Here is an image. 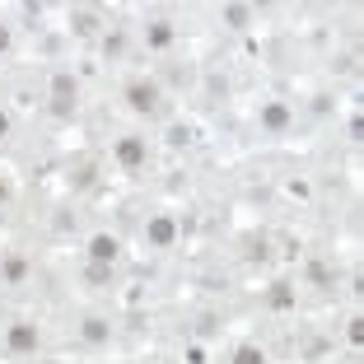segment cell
<instances>
[{"mask_svg":"<svg viewBox=\"0 0 364 364\" xmlns=\"http://www.w3.org/2000/svg\"><path fill=\"white\" fill-rule=\"evenodd\" d=\"M85 341H89V346H103V341H107V322H103V318H89V322H85Z\"/></svg>","mask_w":364,"mask_h":364,"instance_id":"11","label":"cell"},{"mask_svg":"<svg viewBox=\"0 0 364 364\" xmlns=\"http://www.w3.org/2000/svg\"><path fill=\"white\" fill-rule=\"evenodd\" d=\"M5 131H10V117H5V112H0V136H5Z\"/></svg>","mask_w":364,"mask_h":364,"instance_id":"19","label":"cell"},{"mask_svg":"<svg viewBox=\"0 0 364 364\" xmlns=\"http://www.w3.org/2000/svg\"><path fill=\"white\" fill-rule=\"evenodd\" d=\"M309 280H313V285H332V271L313 262V267H309Z\"/></svg>","mask_w":364,"mask_h":364,"instance_id":"15","label":"cell"},{"mask_svg":"<svg viewBox=\"0 0 364 364\" xmlns=\"http://www.w3.org/2000/svg\"><path fill=\"white\" fill-rule=\"evenodd\" d=\"M117 164L140 168V164H145V140H140V136H122L117 140Z\"/></svg>","mask_w":364,"mask_h":364,"instance_id":"3","label":"cell"},{"mask_svg":"<svg viewBox=\"0 0 364 364\" xmlns=\"http://www.w3.org/2000/svg\"><path fill=\"white\" fill-rule=\"evenodd\" d=\"M52 94H56V112H70V98H75V80H70V75H56V80H52Z\"/></svg>","mask_w":364,"mask_h":364,"instance_id":"7","label":"cell"},{"mask_svg":"<svg viewBox=\"0 0 364 364\" xmlns=\"http://www.w3.org/2000/svg\"><path fill=\"white\" fill-rule=\"evenodd\" d=\"M5 196H10V192H5V182H0V205H5Z\"/></svg>","mask_w":364,"mask_h":364,"instance_id":"20","label":"cell"},{"mask_svg":"<svg viewBox=\"0 0 364 364\" xmlns=\"http://www.w3.org/2000/svg\"><path fill=\"white\" fill-rule=\"evenodd\" d=\"M117 252H122V243H117L112 234L89 238V257H94V262H103V267H112V262H117Z\"/></svg>","mask_w":364,"mask_h":364,"instance_id":"4","label":"cell"},{"mask_svg":"<svg viewBox=\"0 0 364 364\" xmlns=\"http://www.w3.org/2000/svg\"><path fill=\"white\" fill-rule=\"evenodd\" d=\"M5 47H10V28H5V23H0V52H5Z\"/></svg>","mask_w":364,"mask_h":364,"instance_id":"18","label":"cell"},{"mask_svg":"<svg viewBox=\"0 0 364 364\" xmlns=\"http://www.w3.org/2000/svg\"><path fill=\"white\" fill-rule=\"evenodd\" d=\"M267 304H271V309H280V313H285V309H294V289H289L285 280H280V285H271Z\"/></svg>","mask_w":364,"mask_h":364,"instance_id":"9","label":"cell"},{"mask_svg":"<svg viewBox=\"0 0 364 364\" xmlns=\"http://www.w3.org/2000/svg\"><path fill=\"white\" fill-rule=\"evenodd\" d=\"M0 271H5V280H10V285H19V280L28 276V262H23V257H5V267H0Z\"/></svg>","mask_w":364,"mask_h":364,"instance_id":"10","label":"cell"},{"mask_svg":"<svg viewBox=\"0 0 364 364\" xmlns=\"http://www.w3.org/2000/svg\"><path fill=\"white\" fill-rule=\"evenodd\" d=\"M75 33H80V38L98 33V14H94V10H80V14H75Z\"/></svg>","mask_w":364,"mask_h":364,"instance_id":"12","label":"cell"},{"mask_svg":"<svg viewBox=\"0 0 364 364\" xmlns=\"http://www.w3.org/2000/svg\"><path fill=\"white\" fill-rule=\"evenodd\" d=\"M10 350H19V355L38 350V327H33V322H14L10 327Z\"/></svg>","mask_w":364,"mask_h":364,"instance_id":"5","label":"cell"},{"mask_svg":"<svg viewBox=\"0 0 364 364\" xmlns=\"http://www.w3.org/2000/svg\"><path fill=\"white\" fill-rule=\"evenodd\" d=\"M262 127H267V131H285L289 127V107L285 103H267V107H262Z\"/></svg>","mask_w":364,"mask_h":364,"instance_id":"6","label":"cell"},{"mask_svg":"<svg viewBox=\"0 0 364 364\" xmlns=\"http://www.w3.org/2000/svg\"><path fill=\"white\" fill-rule=\"evenodd\" d=\"M234 364H267V360H262L257 346H238V350H234Z\"/></svg>","mask_w":364,"mask_h":364,"instance_id":"13","label":"cell"},{"mask_svg":"<svg viewBox=\"0 0 364 364\" xmlns=\"http://www.w3.org/2000/svg\"><path fill=\"white\" fill-rule=\"evenodd\" d=\"M225 23H234V28H243V23H247V10H243V5H229V10H225Z\"/></svg>","mask_w":364,"mask_h":364,"instance_id":"14","label":"cell"},{"mask_svg":"<svg viewBox=\"0 0 364 364\" xmlns=\"http://www.w3.org/2000/svg\"><path fill=\"white\" fill-rule=\"evenodd\" d=\"M145 238H150V243H154V247H168V243H173V238H178V225H173L168 215H154L150 225H145Z\"/></svg>","mask_w":364,"mask_h":364,"instance_id":"2","label":"cell"},{"mask_svg":"<svg viewBox=\"0 0 364 364\" xmlns=\"http://www.w3.org/2000/svg\"><path fill=\"white\" fill-rule=\"evenodd\" d=\"M107 276H112V271H107V267H103V262H94V267H89V280H94V285H103V280H107Z\"/></svg>","mask_w":364,"mask_h":364,"instance_id":"16","label":"cell"},{"mask_svg":"<svg viewBox=\"0 0 364 364\" xmlns=\"http://www.w3.org/2000/svg\"><path fill=\"white\" fill-rule=\"evenodd\" d=\"M346 336H350L355 346H364V318H355V322H350V332H346Z\"/></svg>","mask_w":364,"mask_h":364,"instance_id":"17","label":"cell"},{"mask_svg":"<svg viewBox=\"0 0 364 364\" xmlns=\"http://www.w3.org/2000/svg\"><path fill=\"white\" fill-rule=\"evenodd\" d=\"M127 103L136 107V112H154V103H159V89H154L150 80H131V85H127Z\"/></svg>","mask_w":364,"mask_h":364,"instance_id":"1","label":"cell"},{"mask_svg":"<svg viewBox=\"0 0 364 364\" xmlns=\"http://www.w3.org/2000/svg\"><path fill=\"white\" fill-rule=\"evenodd\" d=\"M145 38H150V47H168L173 43V23L168 19H154L150 28H145Z\"/></svg>","mask_w":364,"mask_h":364,"instance_id":"8","label":"cell"}]
</instances>
